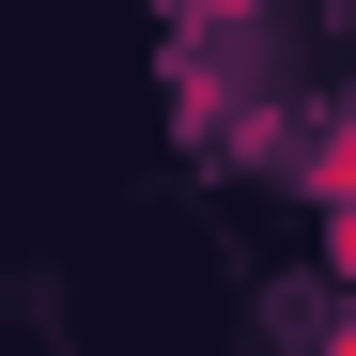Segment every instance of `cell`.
<instances>
[{
	"mask_svg": "<svg viewBox=\"0 0 356 356\" xmlns=\"http://www.w3.org/2000/svg\"><path fill=\"white\" fill-rule=\"evenodd\" d=\"M310 202H325V217H356V124H325V140H310Z\"/></svg>",
	"mask_w": 356,
	"mask_h": 356,
	"instance_id": "cell-1",
	"label": "cell"
}]
</instances>
